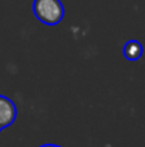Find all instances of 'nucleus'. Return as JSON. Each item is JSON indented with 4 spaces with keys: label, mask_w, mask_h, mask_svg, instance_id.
<instances>
[{
    "label": "nucleus",
    "mask_w": 145,
    "mask_h": 147,
    "mask_svg": "<svg viewBox=\"0 0 145 147\" xmlns=\"http://www.w3.org/2000/svg\"><path fill=\"white\" fill-rule=\"evenodd\" d=\"M33 11L36 17L47 26L60 24L65 14V9L61 0H34Z\"/></svg>",
    "instance_id": "obj_1"
},
{
    "label": "nucleus",
    "mask_w": 145,
    "mask_h": 147,
    "mask_svg": "<svg viewBox=\"0 0 145 147\" xmlns=\"http://www.w3.org/2000/svg\"><path fill=\"white\" fill-rule=\"evenodd\" d=\"M17 119V106L7 96L0 94V130L11 126Z\"/></svg>",
    "instance_id": "obj_2"
},
{
    "label": "nucleus",
    "mask_w": 145,
    "mask_h": 147,
    "mask_svg": "<svg viewBox=\"0 0 145 147\" xmlns=\"http://www.w3.org/2000/svg\"><path fill=\"white\" fill-rule=\"evenodd\" d=\"M122 51H124V56H125L127 60H130V61H137V60H140V59L142 57V54H144V46H142L138 40L132 39V40H128V42L125 43Z\"/></svg>",
    "instance_id": "obj_3"
},
{
    "label": "nucleus",
    "mask_w": 145,
    "mask_h": 147,
    "mask_svg": "<svg viewBox=\"0 0 145 147\" xmlns=\"http://www.w3.org/2000/svg\"><path fill=\"white\" fill-rule=\"evenodd\" d=\"M0 131H1V130H0Z\"/></svg>",
    "instance_id": "obj_5"
},
{
    "label": "nucleus",
    "mask_w": 145,
    "mask_h": 147,
    "mask_svg": "<svg viewBox=\"0 0 145 147\" xmlns=\"http://www.w3.org/2000/svg\"><path fill=\"white\" fill-rule=\"evenodd\" d=\"M40 147H61V146H58V144H43Z\"/></svg>",
    "instance_id": "obj_4"
}]
</instances>
